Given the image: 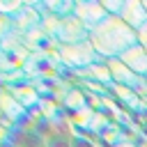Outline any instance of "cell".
Returning <instances> with one entry per match:
<instances>
[{"label":"cell","instance_id":"obj_1","mask_svg":"<svg viewBox=\"0 0 147 147\" xmlns=\"http://www.w3.org/2000/svg\"><path fill=\"white\" fill-rule=\"evenodd\" d=\"M87 41L96 51V55L106 60H117L126 48L138 44V32L129 28L119 16H108L103 23H99L94 30H90Z\"/></svg>","mask_w":147,"mask_h":147},{"label":"cell","instance_id":"obj_2","mask_svg":"<svg viewBox=\"0 0 147 147\" xmlns=\"http://www.w3.org/2000/svg\"><path fill=\"white\" fill-rule=\"evenodd\" d=\"M74 16L85 25V30H94L99 23H103L108 18V11L103 9L101 2H78L74 5Z\"/></svg>","mask_w":147,"mask_h":147},{"label":"cell","instance_id":"obj_3","mask_svg":"<svg viewBox=\"0 0 147 147\" xmlns=\"http://www.w3.org/2000/svg\"><path fill=\"white\" fill-rule=\"evenodd\" d=\"M117 16H119L129 28H133L136 32H138L142 25H147V11H145L142 0H124V5H122V9H119Z\"/></svg>","mask_w":147,"mask_h":147},{"label":"cell","instance_id":"obj_4","mask_svg":"<svg viewBox=\"0 0 147 147\" xmlns=\"http://www.w3.org/2000/svg\"><path fill=\"white\" fill-rule=\"evenodd\" d=\"M117 60H119L124 67H129L133 74H138V76H145V74H147V53L142 51V46H140V44H136V46L126 48Z\"/></svg>","mask_w":147,"mask_h":147},{"label":"cell","instance_id":"obj_5","mask_svg":"<svg viewBox=\"0 0 147 147\" xmlns=\"http://www.w3.org/2000/svg\"><path fill=\"white\" fill-rule=\"evenodd\" d=\"M46 147H71V136L69 133H48Z\"/></svg>","mask_w":147,"mask_h":147},{"label":"cell","instance_id":"obj_6","mask_svg":"<svg viewBox=\"0 0 147 147\" xmlns=\"http://www.w3.org/2000/svg\"><path fill=\"white\" fill-rule=\"evenodd\" d=\"M101 5L108 11V16H117L119 9H122V5H124V0H101Z\"/></svg>","mask_w":147,"mask_h":147},{"label":"cell","instance_id":"obj_7","mask_svg":"<svg viewBox=\"0 0 147 147\" xmlns=\"http://www.w3.org/2000/svg\"><path fill=\"white\" fill-rule=\"evenodd\" d=\"M71 147H94V145L83 136H71Z\"/></svg>","mask_w":147,"mask_h":147},{"label":"cell","instance_id":"obj_8","mask_svg":"<svg viewBox=\"0 0 147 147\" xmlns=\"http://www.w3.org/2000/svg\"><path fill=\"white\" fill-rule=\"evenodd\" d=\"M138 44H140L142 51L147 53V25H142V28L138 30Z\"/></svg>","mask_w":147,"mask_h":147},{"label":"cell","instance_id":"obj_9","mask_svg":"<svg viewBox=\"0 0 147 147\" xmlns=\"http://www.w3.org/2000/svg\"><path fill=\"white\" fill-rule=\"evenodd\" d=\"M142 5H145V11H147V0H142Z\"/></svg>","mask_w":147,"mask_h":147},{"label":"cell","instance_id":"obj_10","mask_svg":"<svg viewBox=\"0 0 147 147\" xmlns=\"http://www.w3.org/2000/svg\"><path fill=\"white\" fill-rule=\"evenodd\" d=\"M5 147H16V145H5Z\"/></svg>","mask_w":147,"mask_h":147},{"label":"cell","instance_id":"obj_11","mask_svg":"<svg viewBox=\"0 0 147 147\" xmlns=\"http://www.w3.org/2000/svg\"><path fill=\"white\" fill-rule=\"evenodd\" d=\"M145 80H147V74H145Z\"/></svg>","mask_w":147,"mask_h":147}]
</instances>
